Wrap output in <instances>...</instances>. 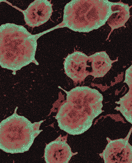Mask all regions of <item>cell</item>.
<instances>
[{"instance_id": "cell-1", "label": "cell", "mask_w": 132, "mask_h": 163, "mask_svg": "<svg viewBox=\"0 0 132 163\" xmlns=\"http://www.w3.org/2000/svg\"><path fill=\"white\" fill-rule=\"evenodd\" d=\"M68 93L67 102L58 114L59 125L70 134H81L102 112L103 97L97 90L85 87H76Z\"/></svg>"}, {"instance_id": "cell-2", "label": "cell", "mask_w": 132, "mask_h": 163, "mask_svg": "<svg viewBox=\"0 0 132 163\" xmlns=\"http://www.w3.org/2000/svg\"><path fill=\"white\" fill-rule=\"evenodd\" d=\"M37 36L22 26L7 23L0 26V61L9 64V69L18 70L35 59Z\"/></svg>"}, {"instance_id": "cell-3", "label": "cell", "mask_w": 132, "mask_h": 163, "mask_svg": "<svg viewBox=\"0 0 132 163\" xmlns=\"http://www.w3.org/2000/svg\"><path fill=\"white\" fill-rule=\"evenodd\" d=\"M111 6L107 0H72L64 7L61 27L84 33L97 29L110 16Z\"/></svg>"}, {"instance_id": "cell-4", "label": "cell", "mask_w": 132, "mask_h": 163, "mask_svg": "<svg viewBox=\"0 0 132 163\" xmlns=\"http://www.w3.org/2000/svg\"><path fill=\"white\" fill-rule=\"evenodd\" d=\"M114 61L104 51L89 56L76 51L66 58L64 68L67 75L73 80L84 79L89 75L102 77L110 70Z\"/></svg>"}, {"instance_id": "cell-5", "label": "cell", "mask_w": 132, "mask_h": 163, "mask_svg": "<svg viewBox=\"0 0 132 163\" xmlns=\"http://www.w3.org/2000/svg\"><path fill=\"white\" fill-rule=\"evenodd\" d=\"M22 11L26 24L32 27H38L50 18L53 12L52 4L47 0H36Z\"/></svg>"}, {"instance_id": "cell-6", "label": "cell", "mask_w": 132, "mask_h": 163, "mask_svg": "<svg viewBox=\"0 0 132 163\" xmlns=\"http://www.w3.org/2000/svg\"><path fill=\"white\" fill-rule=\"evenodd\" d=\"M106 163L130 162L132 159V147L122 139L110 141L103 154Z\"/></svg>"}, {"instance_id": "cell-7", "label": "cell", "mask_w": 132, "mask_h": 163, "mask_svg": "<svg viewBox=\"0 0 132 163\" xmlns=\"http://www.w3.org/2000/svg\"><path fill=\"white\" fill-rule=\"evenodd\" d=\"M111 15L107 23L111 28V33L114 29L124 26L130 18V7L121 2H111Z\"/></svg>"}, {"instance_id": "cell-8", "label": "cell", "mask_w": 132, "mask_h": 163, "mask_svg": "<svg viewBox=\"0 0 132 163\" xmlns=\"http://www.w3.org/2000/svg\"><path fill=\"white\" fill-rule=\"evenodd\" d=\"M49 149L51 151L49 162L67 163L74 155L69 146L63 141L52 142L49 144Z\"/></svg>"}]
</instances>
